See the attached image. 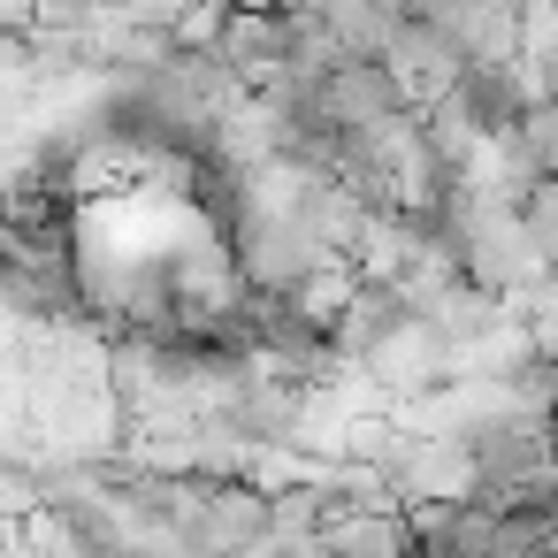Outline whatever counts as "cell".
<instances>
[{"instance_id": "6da1fadb", "label": "cell", "mask_w": 558, "mask_h": 558, "mask_svg": "<svg viewBox=\"0 0 558 558\" xmlns=\"http://www.w3.org/2000/svg\"><path fill=\"white\" fill-rule=\"evenodd\" d=\"M322 558H413V527L398 512H344L322 527Z\"/></svg>"}]
</instances>
